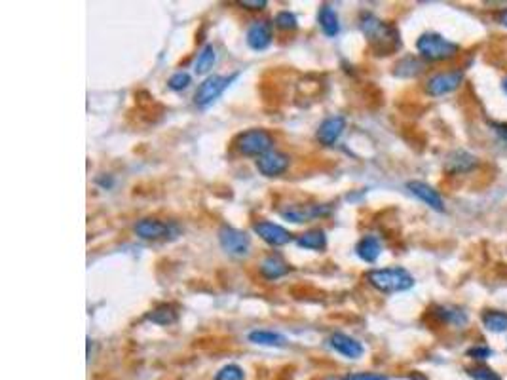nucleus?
<instances>
[{
    "mask_svg": "<svg viewBox=\"0 0 507 380\" xmlns=\"http://www.w3.org/2000/svg\"><path fill=\"white\" fill-rule=\"evenodd\" d=\"M253 232L257 234L264 244L272 245V247H283V245L293 242V234L287 228H283L282 225L272 223V221H257L253 225Z\"/></svg>",
    "mask_w": 507,
    "mask_h": 380,
    "instance_id": "nucleus-10",
    "label": "nucleus"
},
{
    "mask_svg": "<svg viewBox=\"0 0 507 380\" xmlns=\"http://www.w3.org/2000/svg\"><path fill=\"white\" fill-rule=\"evenodd\" d=\"M215 63H217V52H215V48H213L211 44L204 46L202 52L198 53V58H196V63H194V72H196V74H207Z\"/></svg>",
    "mask_w": 507,
    "mask_h": 380,
    "instance_id": "nucleus-24",
    "label": "nucleus"
},
{
    "mask_svg": "<svg viewBox=\"0 0 507 380\" xmlns=\"http://www.w3.org/2000/svg\"><path fill=\"white\" fill-rule=\"evenodd\" d=\"M501 88H503V91H506V93H507V77L503 78V82H501Z\"/></svg>",
    "mask_w": 507,
    "mask_h": 380,
    "instance_id": "nucleus-36",
    "label": "nucleus"
},
{
    "mask_svg": "<svg viewBox=\"0 0 507 380\" xmlns=\"http://www.w3.org/2000/svg\"><path fill=\"white\" fill-rule=\"evenodd\" d=\"M482 325L492 331V333H503L507 331V312H500V310H487L482 314Z\"/></svg>",
    "mask_w": 507,
    "mask_h": 380,
    "instance_id": "nucleus-25",
    "label": "nucleus"
},
{
    "mask_svg": "<svg viewBox=\"0 0 507 380\" xmlns=\"http://www.w3.org/2000/svg\"><path fill=\"white\" fill-rule=\"evenodd\" d=\"M295 244L301 249H310V251H325L327 249V234L321 228H312L308 232L301 234L295 240Z\"/></svg>",
    "mask_w": 507,
    "mask_h": 380,
    "instance_id": "nucleus-22",
    "label": "nucleus"
},
{
    "mask_svg": "<svg viewBox=\"0 0 507 380\" xmlns=\"http://www.w3.org/2000/svg\"><path fill=\"white\" fill-rule=\"evenodd\" d=\"M329 213H331V206H325V204H291L282 209L279 215L285 221L301 225V223H308L317 217H327Z\"/></svg>",
    "mask_w": 507,
    "mask_h": 380,
    "instance_id": "nucleus-8",
    "label": "nucleus"
},
{
    "mask_svg": "<svg viewBox=\"0 0 507 380\" xmlns=\"http://www.w3.org/2000/svg\"><path fill=\"white\" fill-rule=\"evenodd\" d=\"M360 29L376 55H392L401 48V34H399L397 27L388 21H382L373 13L361 15Z\"/></svg>",
    "mask_w": 507,
    "mask_h": 380,
    "instance_id": "nucleus-1",
    "label": "nucleus"
},
{
    "mask_svg": "<svg viewBox=\"0 0 507 380\" xmlns=\"http://www.w3.org/2000/svg\"><path fill=\"white\" fill-rule=\"evenodd\" d=\"M218 244L223 247V251H226L230 257L244 258L249 255L251 251V238L249 234L234 228V226H220L218 228Z\"/></svg>",
    "mask_w": 507,
    "mask_h": 380,
    "instance_id": "nucleus-6",
    "label": "nucleus"
},
{
    "mask_svg": "<svg viewBox=\"0 0 507 380\" xmlns=\"http://www.w3.org/2000/svg\"><path fill=\"white\" fill-rule=\"evenodd\" d=\"M468 371L475 380H501L500 374L494 373L492 369L488 367H473V369H468Z\"/></svg>",
    "mask_w": 507,
    "mask_h": 380,
    "instance_id": "nucleus-30",
    "label": "nucleus"
},
{
    "mask_svg": "<svg viewBox=\"0 0 507 380\" xmlns=\"http://www.w3.org/2000/svg\"><path fill=\"white\" fill-rule=\"evenodd\" d=\"M407 188L411 190L412 196H416L418 200L424 202L426 206H430L431 209H435V211H445V202L443 198H441V194L437 192L433 187H430L428 183H422V181H411V183H407Z\"/></svg>",
    "mask_w": 507,
    "mask_h": 380,
    "instance_id": "nucleus-15",
    "label": "nucleus"
},
{
    "mask_svg": "<svg viewBox=\"0 0 507 380\" xmlns=\"http://www.w3.org/2000/svg\"><path fill=\"white\" fill-rule=\"evenodd\" d=\"M422 71H424V63L418 58H414V55H409V58H403L395 65V71L393 72L399 78H414Z\"/></svg>",
    "mask_w": 507,
    "mask_h": 380,
    "instance_id": "nucleus-23",
    "label": "nucleus"
},
{
    "mask_svg": "<svg viewBox=\"0 0 507 380\" xmlns=\"http://www.w3.org/2000/svg\"><path fill=\"white\" fill-rule=\"evenodd\" d=\"M490 126L494 128V131L498 133V136L503 139V141H507V124L503 122H490Z\"/></svg>",
    "mask_w": 507,
    "mask_h": 380,
    "instance_id": "nucleus-34",
    "label": "nucleus"
},
{
    "mask_svg": "<svg viewBox=\"0 0 507 380\" xmlns=\"http://www.w3.org/2000/svg\"><path fill=\"white\" fill-rule=\"evenodd\" d=\"M274 137L270 136L266 129H247L244 133H239L234 141V147L238 150L239 155L244 156H264L270 150H274Z\"/></svg>",
    "mask_w": 507,
    "mask_h": 380,
    "instance_id": "nucleus-4",
    "label": "nucleus"
},
{
    "mask_svg": "<svg viewBox=\"0 0 507 380\" xmlns=\"http://www.w3.org/2000/svg\"><path fill=\"white\" fill-rule=\"evenodd\" d=\"M317 21H320L321 31H323L325 37H329V39L338 37V32H341V20H338L336 10H333L329 4H323V6L320 8V13H317Z\"/></svg>",
    "mask_w": 507,
    "mask_h": 380,
    "instance_id": "nucleus-20",
    "label": "nucleus"
},
{
    "mask_svg": "<svg viewBox=\"0 0 507 380\" xmlns=\"http://www.w3.org/2000/svg\"><path fill=\"white\" fill-rule=\"evenodd\" d=\"M496 21H498L500 25L507 27V10H500V12L496 13Z\"/></svg>",
    "mask_w": 507,
    "mask_h": 380,
    "instance_id": "nucleus-35",
    "label": "nucleus"
},
{
    "mask_svg": "<svg viewBox=\"0 0 507 380\" xmlns=\"http://www.w3.org/2000/svg\"><path fill=\"white\" fill-rule=\"evenodd\" d=\"M145 320L154 323V325H164V327H167V325H173V323L179 320V310H177L175 304H158L156 308L148 312Z\"/></svg>",
    "mask_w": 507,
    "mask_h": 380,
    "instance_id": "nucleus-19",
    "label": "nucleus"
},
{
    "mask_svg": "<svg viewBox=\"0 0 507 380\" xmlns=\"http://www.w3.org/2000/svg\"><path fill=\"white\" fill-rule=\"evenodd\" d=\"M238 72H234L230 77H220V74H211L207 77L202 84L198 86V90L194 93V103L199 109H207L209 105H213L217 101L218 97L225 93V90L228 86L238 78Z\"/></svg>",
    "mask_w": 507,
    "mask_h": 380,
    "instance_id": "nucleus-5",
    "label": "nucleus"
},
{
    "mask_svg": "<svg viewBox=\"0 0 507 380\" xmlns=\"http://www.w3.org/2000/svg\"><path fill=\"white\" fill-rule=\"evenodd\" d=\"M272 39H274V32H272V25L266 20L253 21L245 34L247 46L255 52H264L272 44Z\"/></svg>",
    "mask_w": 507,
    "mask_h": 380,
    "instance_id": "nucleus-12",
    "label": "nucleus"
},
{
    "mask_svg": "<svg viewBox=\"0 0 507 380\" xmlns=\"http://www.w3.org/2000/svg\"><path fill=\"white\" fill-rule=\"evenodd\" d=\"M133 232L137 234V236H139L141 240H147V242H156V240L177 238L179 228H177L175 225H171V223H166V221L147 217V219H141L135 223Z\"/></svg>",
    "mask_w": 507,
    "mask_h": 380,
    "instance_id": "nucleus-7",
    "label": "nucleus"
},
{
    "mask_svg": "<svg viewBox=\"0 0 507 380\" xmlns=\"http://www.w3.org/2000/svg\"><path fill=\"white\" fill-rule=\"evenodd\" d=\"M477 166V158L469 155L466 150H456L449 156V160L445 164V169L449 173H468Z\"/></svg>",
    "mask_w": 507,
    "mask_h": 380,
    "instance_id": "nucleus-21",
    "label": "nucleus"
},
{
    "mask_svg": "<svg viewBox=\"0 0 507 380\" xmlns=\"http://www.w3.org/2000/svg\"><path fill=\"white\" fill-rule=\"evenodd\" d=\"M437 316L441 317L443 322L454 323V325H463V323L468 322V316L463 314L462 310L445 308V306H437Z\"/></svg>",
    "mask_w": 507,
    "mask_h": 380,
    "instance_id": "nucleus-27",
    "label": "nucleus"
},
{
    "mask_svg": "<svg viewBox=\"0 0 507 380\" xmlns=\"http://www.w3.org/2000/svg\"><path fill=\"white\" fill-rule=\"evenodd\" d=\"M327 344L334 352H338L341 355L348 358V360H360L365 348L357 339L346 335V333H333L327 339Z\"/></svg>",
    "mask_w": 507,
    "mask_h": 380,
    "instance_id": "nucleus-14",
    "label": "nucleus"
},
{
    "mask_svg": "<svg viewBox=\"0 0 507 380\" xmlns=\"http://www.w3.org/2000/svg\"><path fill=\"white\" fill-rule=\"evenodd\" d=\"M274 25L277 29H282V31H296L298 29V20H296L295 13L289 12V10H282V12L276 13Z\"/></svg>",
    "mask_w": 507,
    "mask_h": 380,
    "instance_id": "nucleus-26",
    "label": "nucleus"
},
{
    "mask_svg": "<svg viewBox=\"0 0 507 380\" xmlns=\"http://www.w3.org/2000/svg\"><path fill=\"white\" fill-rule=\"evenodd\" d=\"M416 50L426 61H449L458 55L460 46L452 40L445 39L439 32H424L416 40Z\"/></svg>",
    "mask_w": 507,
    "mask_h": 380,
    "instance_id": "nucleus-3",
    "label": "nucleus"
},
{
    "mask_svg": "<svg viewBox=\"0 0 507 380\" xmlns=\"http://www.w3.org/2000/svg\"><path fill=\"white\" fill-rule=\"evenodd\" d=\"M244 379H245V373L239 365H225L223 369H218V373L215 374V380H244Z\"/></svg>",
    "mask_w": 507,
    "mask_h": 380,
    "instance_id": "nucleus-29",
    "label": "nucleus"
},
{
    "mask_svg": "<svg viewBox=\"0 0 507 380\" xmlns=\"http://www.w3.org/2000/svg\"><path fill=\"white\" fill-rule=\"evenodd\" d=\"M365 280L371 287H374L380 293H401L414 287V276L411 272L404 270L401 266H392V268H374L365 274Z\"/></svg>",
    "mask_w": 507,
    "mask_h": 380,
    "instance_id": "nucleus-2",
    "label": "nucleus"
},
{
    "mask_svg": "<svg viewBox=\"0 0 507 380\" xmlns=\"http://www.w3.org/2000/svg\"><path fill=\"white\" fill-rule=\"evenodd\" d=\"M291 164V158L285 152L279 150H270L264 156H261L257 160V169L258 173L264 177H279L282 173L287 171Z\"/></svg>",
    "mask_w": 507,
    "mask_h": 380,
    "instance_id": "nucleus-11",
    "label": "nucleus"
},
{
    "mask_svg": "<svg viewBox=\"0 0 507 380\" xmlns=\"http://www.w3.org/2000/svg\"><path fill=\"white\" fill-rule=\"evenodd\" d=\"M238 4L242 8H247V10H264L268 6L266 0H239Z\"/></svg>",
    "mask_w": 507,
    "mask_h": 380,
    "instance_id": "nucleus-33",
    "label": "nucleus"
},
{
    "mask_svg": "<svg viewBox=\"0 0 507 380\" xmlns=\"http://www.w3.org/2000/svg\"><path fill=\"white\" fill-rule=\"evenodd\" d=\"M258 270H261V276L264 280H268V282H276L279 277L287 276L291 272V266L287 264V261L282 257V255H277V253H272L268 257L263 258V263L258 266Z\"/></svg>",
    "mask_w": 507,
    "mask_h": 380,
    "instance_id": "nucleus-16",
    "label": "nucleus"
},
{
    "mask_svg": "<svg viewBox=\"0 0 507 380\" xmlns=\"http://www.w3.org/2000/svg\"><path fill=\"white\" fill-rule=\"evenodd\" d=\"M492 354H494V352L488 348V346H485V344H481V346H473V348L468 350L469 358H471V360H477V361L488 360V358H490Z\"/></svg>",
    "mask_w": 507,
    "mask_h": 380,
    "instance_id": "nucleus-31",
    "label": "nucleus"
},
{
    "mask_svg": "<svg viewBox=\"0 0 507 380\" xmlns=\"http://www.w3.org/2000/svg\"><path fill=\"white\" fill-rule=\"evenodd\" d=\"M249 342L258 344V346H268V348H285L289 344V339L282 333L274 331H264V329H255L247 335Z\"/></svg>",
    "mask_w": 507,
    "mask_h": 380,
    "instance_id": "nucleus-18",
    "label": "nucleus"
},
{
    "mask_svg": "<svg viewBox=\"0 0 507 380\" xmlns=\"http://www.w3.org/2000/svg\"><path fill=\"white\" fill-rule=\"evenodd\" d=\"M380 253H382V244H380V240L376 238V236H373V234L363 236V238L355 244V255H357L363 263H376Z\"/></svg>",
    "mask_w": 507,
    "mask_h": 380,
    "instance_id": "nucleus-17",
    "label": "nucleus"
},
{
    "mask_svg": "<svg viewBox=\"0 0 507 380\" xmlns=\"http://www.w3.org/2000/svg\"><path fill=\"white\" fill-rule=\"evenodd\" d=\"M344 380H388L382 374H374V373H352L344 376Z\"/></svg>",
    "mask_w": 507,
    "mask_h": 380,
    "instance_id": "nucleus-32",
    "label": "nucleus"
},
{
    "mask_svg": "<svg viewBox=\"0 0 507 380\" xmlns=\"http://www.w3.org/2000/svg\"><path fill=\"white\" fill-rule=\"evenodd\" d=\"M323 380H344V376H327V379H323Z\"/></svg>",
    "mask_w": 507,
    "mask_h": 380,
    "instance_id": "nucleus-37",
    "label": "nucleus"
},
{
    "mask_svg": "<svg viewBox=\"0 0 507 380\" xmlns=\"http://www.w3.org/2000/svg\"><path fill=\"white\" fill-rule=\"evenodd\" d=\"M462 82H463V72L460 71V69H456V71L437 72V74L428 78V82H426V91H428L431 97H441L458 90Z\"/></svg>",
    "mask_w": 507,
    "mask_h": 380,
    "instance_id": "nucleus-9",
    "label": "nucleus"
},
{
    "mask_svg": "<svg viewBox=\"0 0 507 380\" xmlns=\"http://www.w3.org/2000/svg\"><path fill=\"white\" fill-rule=\"evenodd\" d=\"M344 129H346V118L329 117L320 124L315 137H317V141H320L323 147H333V145L338 143V139H341L342 133H344Z\"/></svg>",
    "mask_w": 507,
    "mask_h": 380,
    "instance_id": "nucleus-13",
    "label": "nucleus"
},
{
    "mask_svg": "<svg viewBox=\"0 0 507 380\" xmlns=\"http://www.w3.org/2000/svg\"><path fill=\"white\" fill-rule=\"evenodd\" d=\"M190 82H192V78H190L188 72L177 71L175 74L169 77V80H167V88L173 91H183L187 90L188 86H190Z\"/></svg>",
    "mask_w": 507,
    "mask_h": 380,
    "instance_id": "nucleus-28",
    "label": "nucleus"
}]
</instances>
